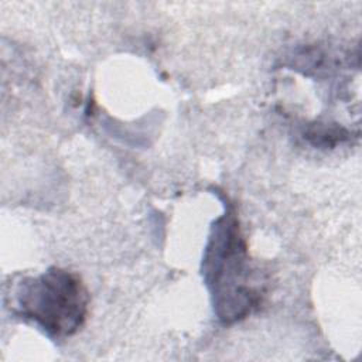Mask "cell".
Masks as SVG:
<instances>
[{
	"instance_id": "1",
	"label": "cell",
	"mask_w": 362,
	"mask_h": 362,
	"mask_svg": "<svg viewBox=\"0 0 362 362\" xmlns=\"http://www.w3.org/2000/svg\"><path fill=\"white\" fill-rule=\"evenodd\" d=\"M202 277L214 311L223 324L243 320L264 296V281L253 267L232 205L212 225L202 257Z\"/></svg>"
},
{
	"instance_id": "2",
	"label": "cell",
	"mask_w": 362,
	"mask_h": 362,
	"mask_svg": "<svg viewBox=\"0 0 362 362\" xmlns=\"http://www.w3.org/2000/svg\"><path fill=\"white\" fill-rule=\"evenodd\" d=\"M4 303L18 317L35 322L48 337L74 335L88 315L89 294L76 273L51 267L37 277H25L4 296Z\"/></svg>"
},
{
	"instance_id": "3",
	"label": "cell",
	"mask_w": 362,
	"mask_h": 362,
	"mask_svg": "<svg viewBox=\"0 0 362 362\" xmlns=\"http://www.w3.org/2000/svg\"><path fill=\"white\" fill-rule=\"evenodd\" d=\"M305 137L315 146H324V147H332L338 141H342L348 139V132L342 127L335 126H327V124H317L311 126L305 132Z\"/></svg>"
}]
</instances>
